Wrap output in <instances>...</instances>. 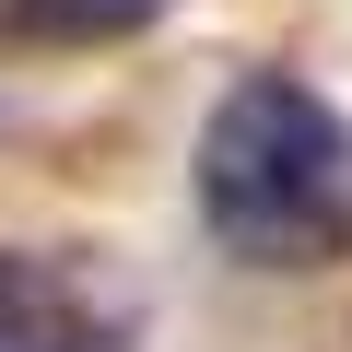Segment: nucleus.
Masks as SVG:
<instances>
[{
    "instance_id": "obj_1",
    "label": "nucleus",
    "mask_w": 352,
    "mask_h": 352,
    "mask_svg": "<svg viewBox=\"0 0 352 352\" xmlns=\"http://www.w3.org/2000/svg\"><path fill=\"white\" fill-rule=\"evenodd\" d=\"M200 223L247 270H340L352 258V118L294 71L223 82L200 118Z\"/></svg>"
},
{
    "instance_id": "obj_2",
    "label": "nucleus",
    "mask_w": 352,
    "mask_h": 352,
    "mask_svg": "<svg viewBox=\"0 0 352 352\" xmlns=\"http://www.w3.org/2000/svg\"><path fill=\"white\" fill-rule=\"evenodd\" d=\"M129 305L82 258H24L0 247V352H129Z\"/></svg>"
},
{
    "instance_id": "obj_3",
    "label": "nucleus",
    "mask_w": 352,
    "mask_h": 352,
    "mask_svg": "<svg viewBox=\"0 0 352 352\" xmlns=\"http://www.w3.org/2000/svg\"><path fill=\"white\" fill-rule=\"evenodd\" d=\"M47 24H82V36H106V24H153L164 0H36Z\"/></svg>"
}]
</instances>
